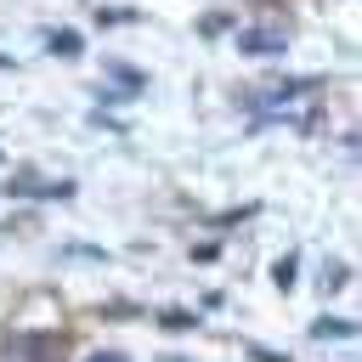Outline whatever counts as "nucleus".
Here are the masks:
<instances>
[{
    "instance_id": "nucleus-4",
    "label": "nucleus",
    "mask_w": 362,
    "mask_h": 362,
    "mask_svg": "<svg viewBox=\"0 0 362 362\" xmlns=\"http://www.w3.org/2000/svg\"><path fill=\"white\" fill-rule=\"evenodd\" d=\"M51 51H57V57H79V34H68V28L51 34Z\"/></svg>"
},
{
    "instance_id": "nucleus-1",
    "label": "nucleus",
    "mask_w": 362,
    "mask_h": 362,
    "mask_svg": "<svg viewBox=\"0 0 362 362\" xmlns=\"http://www.w3.org/2000/svg\"><path fill=\"white\" fill-rule=\"evenodd\" d=\"M238 51L243 57H283L288 51V34L283 28H238Z\"/></svg>"
},
{
    "instance_id": "nucleus-3",
    "label": "nucleus",
    "mask_w": 362,
    "mask_h": 362,
    "mask_svg": "<svg viewBox=\"0 0 362 362\" xmlns=\"http://www.w3.org/2000/svg\"><path fill=\"white\" fill-rule=\"evenodd\" d=\"M311 334H317V339H351V334H356V322H345V317H322Z\"/></svg>"
},
{
    "instance_id": "nucleus-5",
    "label": "nucleus",
    "mask_w": 362,
    "mask_h": 362,
    "mask_svg": "<svg viewBox=\"0 0 362 362\" xmlns=\"http://www.w3.org/2000/svg\"><path fill=\"white\" fill-rule=\"evenodd\" d=\"M272 277H277V288H288V283H294V260H277V272H272Z\"/></svg>"
},
{
    "instance_id": "nucleus-6",
    "label": "nucleus",
    "mask_w": 362,
    "mask_h": 362,
    "mask_svg": "<svg viewBox=\"0 0 362 362\" xmlns=\"http://www.w3.org/2000/svg\"><path fill=\"white\" fill-rule=\"evenodd\" d=\"M85 362H130V356H119V351H96V356H85Z\"/></svg>"
},
{
    "instance_id": "nucleus-2",
    "label": "nucleus",
    "mask_w": 362,
    "mask_h": 362,
    "mask_svg": "<svg viewBox=\"0 0 362 362\" xmlns=\"http://www.w3.org/2000/svg\"><path fill=\"white\" fill-rule=\"evenodd\" d=\"M51 339L45 334H11L6 345H0V362H51Z\"/></svg>"
}]
</instances>
